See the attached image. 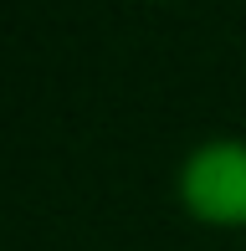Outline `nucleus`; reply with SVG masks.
Listing matches in <instances>:
<instances>
[{
    "mask_svg": "<svg viewBox=\"0 0 246 251\" xmlns=\"http://www.w3.org/2000/svg\"><path fill=\"white\" fill-rule=\"evenodd\" d=\"M174 200L195 226L246 231V139L241 133L200 139L174 169Z\"/></svg>",
    "mask_w": 246,
    "mask_h": 251,
    "instance_id": "f257e3e1",
    "label": "nucleus"
},
{
    "mask_svg": "<svg viewBox=\"0 0 246 251\" xmlns=\"http://www.w3.org/2000/svg\"><path fill=\"white\" fill-rule=\"evenodd\" d=\"M139 5H174V0H139Z\"/></svg>",
    "mask_w": 246,
    "mask_h": 251,
    "instance_id": "f03ea898",
    "label": "nucleus"
}]
</instances>
